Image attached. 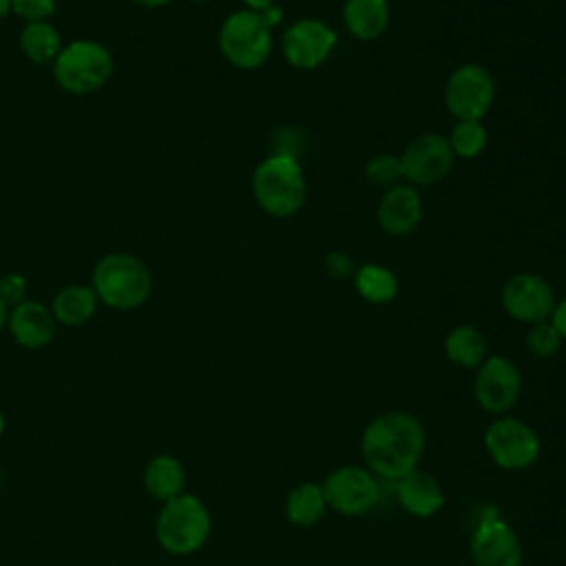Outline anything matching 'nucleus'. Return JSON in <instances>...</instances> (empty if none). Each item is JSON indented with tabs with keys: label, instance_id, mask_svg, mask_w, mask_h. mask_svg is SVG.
<instances>
[{
	"label": "nucleus",
	"instance_id": "nucleus-1",
	"mask_svg": "<svg viewBox=\"0 0 566 566\" xmlns=\"http://www.w3.org/2000/svg\"><path fill=\"white\" fill-rule=\"evenodd\" d=\"M422 451L424 429L411 413H380L363 431L360 453L376 478L400 480L418 467Z\"/></svg>",
	"mask_w": 566,
	"mask_h": 566
},
{
	"label": "nucleus",
	"instance_id": "nucleus-2",
	"mask_svg": "<svg viewBox=\"0 0 566 566\" xmlns=\"http://www.w3.org/2000/svg\"><path fill=\"white\" fill-rule=\"evenodd\" d=\"M91 287L104 305L126 312L146 303L153 279L142 259L126 252H111L95 263Z\"/></svg>",
	"mask_w": 566,
	"mask_h": 566
},
{
	"label": "nucleus",
	"instance_id": "nucleus-3",
	"mask_svg": "<svg viewBox=\"0 0 566 566\" xmlns=\"http://www.w3.org/2000/svg\"><path fill=\"white\" fill-rule=\"evenodd\" d=\"M256 203L272 217H292L305 203V177L294 155L274 153L263 159L252 177Z\"/></svg>",
	"mask_w": 566,
	"mask_h": 566
},
{
	"label": "nucleus",
	"instance_id": "nucleus-4",
	"mask_svg": "<svg viewBox=\"0 0 566 566\" xmlns=\"http://www.w3.org/2000/svg\"><path fill=\"white\" fill-rule=\"evenodd\" d=\"M210 531V513L206 504L192 493H181L164 502L155 524L157 542L170 555L197 553L208 542Z\"/></svg>",
	"mask_w": 566,
	"mask_h": 566
},
{
	"label": "nucleus",
	"instance_id": "nucleus-5",
	"mask_svg": "<svg viewBox=\"0 0 566 566\" xmlns=\"http://www.w3.org/2000/svg\"><path fill=\"white\" fill-rule=\"evenodd\" d=\"M113 73L111 51L95 40H73L53 60V77L60 88L84 95L102 88Z\"/></svg>",
	"mask_w": 566,
	"mask_h": 566
},
{
	"label": "nucleus",
	"instance_id": "nucleus-6",
	"mask_svg": "<svg viewBox=\"0 0 566 566\" xmlns=\"http://www.w3.org/2000/svg\"><path fill=\"white\" fill-rule=\"evenodd\" d=\"M219 49L232 66L243 71L256 69L270 55L272 29L263 22L259 11H234L221 24Z\"/></svg>",
	"mask_w": 566,
	"mask_h": 566
},
{
	"label": "nucleus",
	"instance_id": "nucleus-7",
	"mask_svg": "<svg viewBox=\"0 0 566 566\" xmlns=\"http://www.w3.org/2000/svg\"><path fill=\"white\" fill-rule=\"evenodd\" d=\"M484 447L493 462L506 471H520L531 467L539 455L537 433L522 420L504 416L489 424L484 433Z\"/></svg>",
	"mask_w": 566,
	"mask_h": 566
},
{
	"label": "nucleus",
	"instance_id": "nucleus-8",
	"mask_svg": "<svg viewBox=\"0 0 566 566\" xmlns=\"http://www.w3.org/2000/svg\"><path fill=\"white\" fill-rule=\"evenodd\" d=\"M493 97V77L480 64L458 66L444 86V104L455 119H482L491 108Z\"/></svg>",
	"mask_w": 566,
	"mask_h": 566
},
{
	"label": "nucleus",
	"instance_id": "nucleus-9",
	"mask_svg": "<svg viewBox=\"0 0 566 566\" xmlns=\"http://www.w3.org/2000/svg\"><path fill=\"white\" fill-rule=\"evenodd\" d=\"M321 486L327 506L343 515H363L380 500L378 478L363 467H340L332 471Z\"/></svg>",
	"mask_w": 566,
	"mask_h": 566
},
{
	"label": "nucleus",
	"instance_id": "nucleus-10",
	"mask_svg": "<svg viewBox=\"0 0 566 566\" xmlns=\"http://www.w3.org/2000/svg\"><path fill=\"white\" fill-rule=\"evenodd\" d=\"M453 157L449 137L440 133H422L400 155V170L409 184L429 186L451 170Z\"/></svg>",
	"mask_w": 566,
	"mask_h": 566
},
{
	"label": "nucleus",
	"instance_id": "nucleus-11",
	"mask_svg": "<svg viewBox=\"0 0 566 566\" xmlns=\"http://www.w3.org/2000/svg\"><path fill=\"white\" fill-rule=\"evenodd\" d=\"M336 31L316 18L296 20L281 40L283 57L296 69L321 66L336 46Z\"/></svg>",
	"mask_w": 566,
	"mask_h": 566
},
{
	"label": "nucleus",
	"instance_id": "nucleus-12",
	"mask_svg": "<svg viewBox=\"0 0 566 566\" xmlns=\"http://www.w3.org/2000/svg\"><path fill=\"white\" fill-rule=\"evenodd\" d=\"M475 400L489 413L509 411L522 391V378L517 367L504 356H486L478 367L473 382Z\"/></svg>",
	"mask_w": 566,
	"mask_h": 566
},
{
	"label": "nucleus",
	"instance_id": "nucleus-13",
	"mask_svg": "<svg viewBox=\"0 0 566 566\" xmlns=\"http://www.w3.org/2000/svg\"><path fill=\"white\" fill-rule=\"evenodd\" d=\"M469 551L475 566H522V544L497 515H484L473 528Z\"/></svg>",
	"mask_w": 566,
	"mask_h": 566
},
{
	"label": "nucleus",
	"instance_id": "nucleus-14",
	"mask_svg": "<svg viewBox=\"0 0 566 566\" xmlns=\"http://www.w3.org/2000/svg\"><path fill=\"white\" fill-rule=\"evenodd\" d=\"M502 305L509 316L522 323H542L555 307L553 287L537 274H515L502 290Z\"/></svg>",
	"mask_w": 566,
	"mask_h": 566
},
{
	"label": "nucleus",
	"instance_id": "nucleus-15",
	"mask_svg": "<svg viewBox=\"0 0 566 566\" xmlns=\"http://www.w3.org/2000/svg\"><path fill=\"white\" fill-rule=\"evenodd\" d=\"M55 318L51 307L38 301H20L9 310L7 327L13 340L24 349H42L55 336Z\"/></svg>",
	"mask_w": 566,
	"mask_h": 566
},
{
	"label": "nucleus",
	"instance_id": "nucleus-16",
	"mask_svg": "<svg viewBox=\"0 0 566 566\" xmlns=\"http://www.w3.org/2000/svg\"><path fill=\"white\" fill-rule=\"evenodd\" d=\"M422 217V201L413 186L396 184L385 190L378 206L380 228L394 237L411 232Z\"/></svg>",
	"mask_w": 566,
	"mask_h": 566
},
{
	"label": "nucleus",
	"instance_id": "nucleus-17",
	"mask_svg": "<svg viewBox=\"0 0 566 566\" xmlns=\"http://www.w3.org/2000/svg\"><path fill=\"white\" fill-rule=\"evenodd\" d=\"M398 482V502L413 517H431L444 504V493L440 484L424 471H409Z\"/></svg>",
	"mask_w": 566,
	"mask_h": 566
},
{
	"label": "nucleus",
	"instance_id": "nucleus-18",
	"mask_svg": "<svg viewBox=\"0 0 566 566\" xmlns=\"http://www.w3.org/2000/svg\"><path fill=\"white\" fill-rule=\"evenodd\" d=\"M97 303L99 298L91 285H64L53 296L51 312L55 323L66 327H80L93 318Z\"/></svg>",
	"mask_w": 566,
	"mask_h": 566
},
{
	"label": "nucleus",
	"instance_id": "nucleus-19",
	"mask_svg": "<svg viewBox=\"0 0 566 566\" xmlns=\"http://www.w3.org/2000/svg\"><path fill=\"white\" fill-rule=\"evenodd\" d=\"M345 29L358 40H376L389 22L387 0H345Z\"/></svg>",
	"mask_w": 566,
	"mask_h": 566
},
{
	"label": "nucleus",
	"instance_id": "nucleus-20",
	"mask_svg": "<svg viewBox=\"0 0 566 566\" xmlns=\"http://www.w3.org/2000/svg\"><path fill=\"white\" fill-rule=\"evenodd\" d=\"M184 484H186V471L175 455L159 453L144 469V486L159 502H168L181 495Z\"/></svg>",
	"mask_w": 566,
	"mask_h": 566
},
{
	"label": "nucleus",
	"instance_id": "nucleus-21",
	"mask_svg": "<svg viewBox=\"0 0 566 566\" xmlns=\"http://www.w3.org/2000/svg\"><path fill=\"white\" fill-rule=\"evenodd\" d=\"M444 354L460 367H480L486 358V338L473 325H458L444 338Z\"/></svg>",
	"mask_w": 566,
	"mask_h": 566
},
{
	"label": "nucleus",
	"instance_id": "nucleus-22",
	"mask_svg": "<svg viewBox=\"0 0 566 566\" xmlns=\"http://www.w3.org/2000/svg\"><path fill=\"white\" fill-rule=\"evenodd\" d=\"M20 49L35 64H53L62 49L60 33L46 20L27 22L20 31Z\"/></svg>",
	"mask_w": 566,
	"mask_h": 566
},
{
	"label": "nucleus",
	"instance_id": "nucleus-23",
	"mask_svg": "<svg viewBox=\"0 0 566 566\" xmlns=\"http://www.w3.org/2000/svg\"><path fill=\"white\" fill-rule=\"evenodd\" d=\"M327 509L323 486L316 482H303L290 491L285 500V515L296 526H310L323 517Z\"/></svg>",
	"mask_w": 566,
	"mask_h": 566
},
{
	"label": "nucleus",
	"instance_id": "nucleus-24",
	"mask_svg": "<svg viewBox=\"0 0 566 566\" xmlns=\"http://www.w3.org/2000/svg\"><path fill=\"white\" fill-rule=\"evenodd\" d=\"M354 285L365 301L376 305L389 303L398 294V281L394 272L378 263H365L363 268L354 270Z\"/></svg>",
	"mask_w": 566,
	"mask_h": 566
},
{
	"label": "nucleus",
	"instance_id": "nucleus-25",
	"mask_svg": "<svg viewBox=\"0 0 566 566\" xmlns=\"http://www.w3.org/2000/svg\"><path fill=\"white\" fill-rule=\"evenodd\" d=\"M451 150L458 157L464 159H473L478 155H482L484 146H486V128L482 124V119H458L451 137H449Z\"/></svg>",
	"mask_w": 566,
	"mask_h": 566
},
{
	"label": "nucleus",
	"instance_id": "nucleus-26",
	"mask_svg": "<svg viewBox=\"0 0 566 566\" xmlns=\"http://www.w3.org/2000/svg\"><path fill=\"white\" fill-rule=\"evenodd\" d=\"M365 177L378 186V188H391L398 184V179L402 177V170H400V157L396 155H376L367 168H365Z\"/></svg>",
	"mask_w": 566,
	"mask_h": 566
},
{
	"label": "nucleus",
	"instance_id": "nucleus-27",
	"mask_svg": "<svg viewBox=\"0 0 566 566\" xmlns=\"http://www.w3.org/2000/svg\"><path fill=\"white\" fill-rule=\"evenodd\" d=\"M526 343H528V349L537 358H548V356L557 354V349L562 345V336L555 332V327L548 321H542L528 329Z\"/></svg>",
	"mask_w": 566,
	"mask_h": 566
},
{
	"label": "nucleus",
	"instance_id": "nucleus-28",
	"mask_svg": "<svg viewBox=\"0 0 566 566\" xmlns=\"http://www.w3.org/2000/svg\"><path fill=\"white\" fill-rule=\"evenodd\" d=\"M9 4L24 22H42L55 13V0H9Z\"/></svg>",
	"mask_w": 566,
	"mask_h": 566
},
{
	"label": "nucleus",
	"instance_id": "nucleus-29",
	"mask_svg": "<svg viewBox=\"0 0 566 566\" xmlns=\"http://www.w3.org/2000/svg\"><path fill=\"white\" fill-rule=\"evenodd\" d=\"M24 290H27V281L20 274H7L4 279H0V298L11 307L24 301L22 298Z\"/></svg>",
	"mask_w": 566,
	"mask_h": 566
},
{
	"label": "nucleus",
	"instance_id": "nucleus-30",
	"mask_svg": "<svg viewBox=\"0 0 566 566\" xmlns=\"http://www.w3.org/2000/svg\"><path fill=\"white\" fill-rule=\"evenodd\" d=\"M325 268L336 279H345V276L354 274V265H352L349 256L343 254V252H329L327 259H325Z\"/></svg>",
	"mask_w": 566,
	"mask_h": 566
},
{
	"label": "nucleus",
	"instance_id": "nucleus-31",
	"mask_svg": "<svg viewBox=\"0 0 566 566\" xmlns=\"http://www.w3.org/2000/svg\"><path fill=\"white\" fill-rule=\"evenodd\" d=\"M548 323L555 327V332L562 336V340H566V298L555 303Z\"/></svg>",
	"mask_w": 566,
	"mask_h": 566
},
{
	"label": "nucleus",
	"instance_id": "nucleus-32",
	"mask_svg": "<svg viewBox=\"0 0 566 566\" xmlns=\"http://www.w3.org/2000/svg\"><path fill=\"white\" fill-rule=\"evenodd\" d=\"M261 13V18H263V22L272 29V27H276L279 22H281V18H283V13H281V9L276 7V4H272V7H268V9H263V11H259Z\"/></svg>",
	"mask_w": 566,
	"mask_h": 566
},
{
	"label": "nucleus",
	"instance_id": "nucleus-33",
	"mask_svg": "<svg viewBox=\"0 0 566 566\" xmlns=\"http://www.w3.org/2000/svg\"><path fill=\"white\" fill-rule=\"evenodd\" d=\"M243 2H245V7L252 9V11H263V9L272 7L276 0H243Z\"/></svg>",
	"mask_w": 566,
	"mask_h": 566
},
{
	"label": "nucleus",
	"instance_id": "nucleus-34",
	"mask_svg": "<svg viewBox=\"0 0 566 566\" xmlns=\"http://www.w3.org/2000/svg\"><path fill=\"white\" fill-rule=\"evenodd\" d=\"M133 2H137L142 7H148V9H157V7H164V4H168L172 0H133Z\"/></svg>",
	"mask_w": 566,
	"mask_h": 566
},
{
	"label": "nucleus",
	"instance_id": "nucleus-35",
	"mask_svg": "<svg viewBox=\"0 0 566 566\" xmlns=\"http://www.w3.org/2000/svg\"><path fill=\"white\" fill-rule=\"evenodd\" d=\"M7 318H9V305L0 298V332L7 327Z\"/></svg>",
	"mask_w": 566,
	"mask_h": 566
},
{
	"label": "nucleus",
	"instance_id": "nucleus-36",
	"mask_svg": "<svg viewBox=\"0 0 566 566\" xmlns=\"http://www.w3.org/2000/svg\"><path fill=\"white\" fill-rule=\"evenodd\" d=\"M9 13H11V4H9V0H0V20H4Z\"/></svg>",
	"mask_w": 566,
	"mask_h": 566
},
{
	"label": "nucleus",
	"instance_id": "nucleus-37",
	"mask_svg": "<svg viewBox=\"0 0 566 566\" xmlns=\"http://www.w3.org/2000/svg\"><path fill=\"white\" fill-rule=\"evenodd\" d=\"M2 433H4V416L0 411V438H2Z\"/></svg>",
	"mask_w": 566,
	"mask_h": 566
},
{
	"label": "nucleus",
	"instance_id": "nucleus-38",
	"mask_svg": "<svg viewBox=\"0 0 566 566\" xmlns=\"http://www.w3.org/2000/svg\"><path fill=\"white\" fill-rule=\"evenodd\" d=\"M190 2H206V0H190Z\"/></svg>",
	"mask_w": 566,
	"mask_h": 566
}]
</instances>
